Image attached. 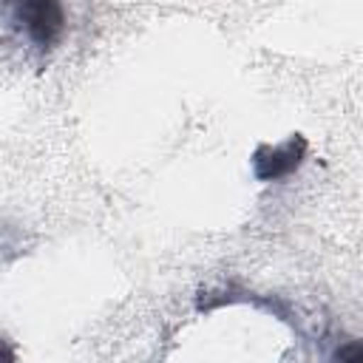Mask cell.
<instances>
[{
  "instance_id": "cell-3",
  "label": "cell",
  "mask_w": 363,
  "mask_h": 363,
  "mask_svg": "<svg viewBox=\"0 0 363 363\" xmlns=\"http://www.w3.org/2000/svg\"><path fill=\"white\" fill-rule=\"evenodd\" d=\"M335 357H337V360H354V363H360V360H363V343H349V346L337 349Z\"/></svg>"
},
{
  "instance_id": "cell-1",
  "label": "cell",
  "mask_w": 363,
  "mask_h": 363,
  "mask_svg": "<svg viewBox=\"0 0 363 363\" xmlns=\"http://www.w3.org/2000/svg\"><path fill=\"white\" fill-rule=\"evenodd\" d=\"M6 17L37 51H51L65 28L60 0H6Z\"/></svg>"
},
{
  "instance_id": "cell-2",
  "label": "cell",
  "mask_w": 363,
  "mask_h": 363,
  "mask_svg": "<svg viewBox=\"0 0 363 363\" xmlns=\"http://www.w3.org/2000/svg\"><path fill=\"white\" fill-rule=\"evenodd\" d=\"M303 156H306V139L295 133L284 145H261L252 153V173L258 182H278L286 179L292 170H298Z\"/></svg>"
}]
</instances>
